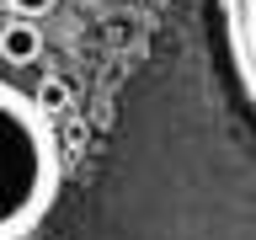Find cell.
Wrapping results in <instances>:
<instances>
[{"mask_svg": "<svg viewBox=\"0 0 256 240\" xmlns=\"http://www.w3.org/2000/svg\"><path fill=\"white\" fill-rule=\"evenodd\" d=\"M59 6V0H6V11L11 16H27V22H38V16H48Z\"/></svg>", "mask_w": 256, "mask_h": 240, "instance_id": "obj_5", "label": "cell"}, {"mask_svg": "<svg viewBox=\"0 0 256 240\" xmlns=\"http://www.w3.org/2000/svg\"><path fill=\"white\" fill-rule=\"evenodd\" d=\"M38 54H43V32H38V22L11 16V22L0 27V59L22 70V64H38Z\"/></svg>", "mask_w": 256, "mask_h": 240, "instance_id": "obj_3", "label": "cell"}, {"mask_svg": "<svg viewBox=\"0 0 256 240\" xmlns=\"http://www.w3.org/2000/svg\"><path fill=\"white\" fill-rule=\"evenodd\" d=\"M64 187L54 118L38 96L0 80V240H32Z\"/></svg>", "mask_w": 256, "mask_h": 240, "instance_id": "obj_1", "label": "cell"}, {"mask_svg": "<svg viewBox=\"0 0 256 240\" xmlns=\"http://www.w3.org/2000/svg\"><path fill=\"white\" fill-rule=\"evenodd\" d=\"M214 22H219V54L230 86L256 123V0H214Z\"/></svg>", "mask_w": 256, "mask_h": 240, "instance_id": "obj_2", "label": "cell"}, {"mask_svg": "<svg viewBox=\"0 0 256 240\" xmlns=\"http://www.w3.org/2000/svg\"><path fill=\"white\" fill-rule=\"evenodd\" d=\"M38 107L48 112V118H59V112H70V102H75V91H70V80L64 75H48V80H38Z\"/></svg>", "mask_w": 256, "mask_h": 240, "instance_id": "obj_4", "label": "cell"}]
</instances>
